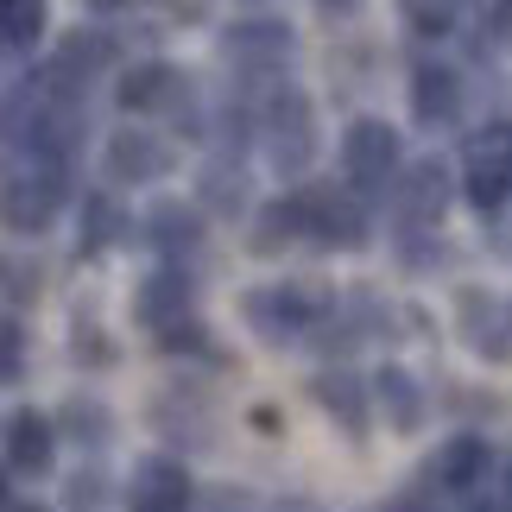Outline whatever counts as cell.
Wrapping results in <instances>:
<instances>
[{"label": "cell", "instance_id": "obj_1", "mask_svg": "<svg viewBox=\"0 0 512 512\" xmlns=\"http://www.w3.org/2000/svg\"><path fill=\"white\" fill-rule=\"evenodd\" d=\"M329 310H336V298L317 291L310 279H279V285H260V291L241 298V317H247V329L266 348H291V342L317 336Z\"/></svg>", "mask_w": 512, "mask_h": 512}, {"label": "cell", "instance_id": "obj_2", "mask_svg": "<svg viewBox=\"0 0 512 512\" xmlns=\"http://www.w3.org/2000/svg\"><path fill=\"white\" fill-rule=\"evenodd\" d=\"M260 146H266V165L279 177H304L310 159H317V114L298 89H272L266 108H260Z\"/></svg>", "mask_w": 512, "mask_h": 512}, {"label": "cell", "instance_id": "obj_3", "mask_svg": "<svg viewBox=\"0 0 512 512\" xmlns=\"http://www.w3.org/2000/svg\"><path fill=\"white\" fill-rule=\"evenodd\" d=\"M399 171H405V146H399V133H392L386 121H354L342 133V177L361 196H392V184H399Z\"/></svg>", "mask_w": 512, "mask_h": 512}, {"label": "cell", "instance_id": "obj_4", "mask_svg": "<svg viewBox=\"0 0 512 512\" xmlns=\"http://www.w3.org/2000/svg\"><path fill=\"white\" fill-rule=\"evenodd\" d=\"M304 215H310V241L317 247H342V253H361L367 247V196L361 190H342V184H304Z\"/></svg>", "mask_w": 512, "mask_h": 512}, {"label": "cell", "instance_id": "obj_5", "mask_svg": "<svg viewBox=\"0 0 512 512\" xmlns=\"http://www.w3.org/2000/svg\"><path fill=\"white\" fill-rule=\"evenodd\" d=\"M121 108L127 114H177V127H190V140H203V121H196V95L184 83V70L171 64H133L121 76Z\"/></svg>", "mask_w": 512, "mask_h": 512}, {"label": "cell", "instance_id": "obj_6", "mask_svg": "<svg viewBox=\"0 0 512 512\" xmlns=\"http://www.w3.org/2000/svg\"><path fill=\"white\" fill-rule=\"evenodd\" d=\"M64 171L70 165H51V159H32V171L13 165V177H7V228L13 234H45L57 222V209H64Z\"/></svg>", "mask_w": 512, "mask_h": 512}, {"label": "cell", "instance_id": "obj_7", "mask_svg": "<svg viewBox=\"0 0 512 512\" xmlns=\"http://www.w3.org/2000/svg\"><path fill=\"white\" fill-rule=\"evenodd\" d=\"M291 51H298V38H291L285 19H234V26L222 32V57L234 70H253V76L285 70Z\"/></svg>", "mask_w": 512, "mask_h": 512}, {"label": "cell", "instance_id": "obj_8", "mask_svg": "<svg viewBox=\"0 0 512 512\" xmlns=\"http://www.w3.org/2000/svg\"><path fill=\"white\" fill-rule=\"evenodd\" d=\"M449 209V165L443 159H418L399 171V184H392V215H399V228H437Z\"/></svg>", "mask_w": 512, "mask_h": 512}, {"label": "cell", "instance_id": "obj_9", "mask_svg": "<svg viewBox=\"0 0 512 512\" xmlns=\"http://www.w3.org/2000/svg\"><path fill=\"white\" fill-rule=\"evenodd\" d=\"M190 506V468L177 456H140L127 475V512H184Z\"/></svg>", "mask_w": 512, "mask_h": 512}, {"label": "cell", "instance_id": "obj_10", "mask_svg": "<svg viewBox=\"0 0 512 512\" xmlns=\"http://www.w3.org/2000/svg\"><path fill=\"white\" fill-rule=\"evenodd\" d=\"M177 152L165 133H146V127H127L108 140V177L114 184H159V177H171Z\"/></svg>", "mask_w": 512, "mask_h": 512}, {"label": "cell", "instance_id": "obj_11", "mask_svg": "<svg viewBox=\"0 0 512 512\" xmlns=\"http://www.w3.org/2000/svg\"><path fill=\"white\" fill-rule=\"evenodd\" d=\"M190 298H196L190 272L171 260V266L146 272V279L133 285V317H140L146 329H171V323H184V317H190Z\"/></svg>", "mask_w": 512, "mask_h": 512}, {"label": "cell", "instance_id": "obj_12", "mask_svg": "<svg viewBox=\"0 0 512 512\" xmlns=\"http://www.w3.org/2000/svg\"><path fill=\"white\" fill-rule=\"evenodd\" d=\"M203 203H177V196H165V203H152L146 209V222H140V241L146 247H159L165 260H184V253L203 247Z\"/></svg>", "mask_w": 512, "mask_h": 512}, {"label": "cell", "instance_id": "obj_13", "mask_svg": "<svg viewBox=\"0 0 512 512\" xmlns=\"http://www.w3.org/2000/svg\"><path fill=\"white\" fill-rule=\"evenodd\" d=\"M152 424H159L171 443H190V449H215V430H222V418L203 405L196 386H171V399L152 405Z\"/></svg>", "mask_w": 512, "mask_h": 512}, {"label": "cell", "instance_id": "obj_14", "mask_svg": "<svg viewBox=\"0 0 512 512\" xmlns=\"http://www.w3.org/2000/svg\"><path fill=\"white\" fill-rule=\"evenodd\" d=\"M51 462H57V430L45 411H13L7 418V468L13 475H51Z\"/></svg>", "mask_w": 512, "mask_h": 512}, {"label": "cell", "instance_id": "obj_15", "mask_svg": "<svg viewBox=\"0 0 512 512\" xmlns=\"http://www.w3.org/2000/svg\"><path fill=\"white\" fill-rule=\"evenodd\" d=\"M487 462H494L487 437H449L437 456H430V481H437V494H475L487 481Z\"/></svg>", "mask_w": 512, "mask_h": 512}, {"label": "cell", "instance_id": "obj_16", "mask_svg": "<svg viewBox=\"0 0 512 512\" xmlns=\"http://www.w3.org/2000/svg\"><path fill=\"white\" fill-rule=\"evenodd\" d=\"M456 317H462V336H468V348H475L481 361H494V367L512 361V323L500 317L494 298H481V291H462V298H456Z\"/></svg>", "mask_w": 512, "mask_h": 512}, {"label": "cell", "instance_id": "obj_17", "mask_svg": "<svg viewBox=\"0 0 512 512\" xmlns=\"http://www.w3.org/2000/svg\"><path fill=\"white\" fill-rule=\"evenodd\" d=\"M310 234V215H304V190H291V196H272V203L253 215V228H247V247L260 253V260H272V253H285L291 241H304Z\"/></svg>", "mask_w": 512, "mask_h": 512}, {"label": "cell", "instance_id": "obj_18", "mask_svg": "<svg viewBox=\"0 0 512 512\" xmlns=\"http://www.w3.org/2000/svg\"><path fill=\"white\" fill-rule=\"evenodd\" d=\"M411 114H418V127H449L462 114V76L449 64H418L411 70Z\"/></svg>", "mask_w": 512, "mask_h": 512}, {"label": "cell", "instance_id": "obj_19", "mask_svg": "<svg viewBox=\"0 0 512 512\" xmlns=\"http://www.w3.org/2000/svg\"><path fill=\"white\" fill-rule=\"evenodd\" d=\"M310 392H317V405L348 430V437H367V424H373L367 418V386L354 380L348 367H323L317 380H310Z\"/></svg>", "mask_w": 512, "mask_h": 512}, {"label": "cell", "instance_id": "obj_20", "mask_svg": "<svg viewBox=\"0 0 512 512\" xmlns=\"http://www.w3.org/2000/svg\"><path fill=\"white\" fill-rule=\"evenodd\" d=\"M373 399H380L386 424L399 430V437H418V430H424V386L411 380L405 367H380V373H373Z\"/></svg>", "mask_w": 512, "mask_h": 512}, {"label": "cell", "instance_id": "obj_21", "mask_svg": "<svg viewBox=\"0 0 512 512\" xmlns=\"http://www.w3.org/2000/svg\"><path fill=\"white\" fill-rule=\"evenodd\" d=\"M196 203L209 215H222V222H234V215L247 209V171L234 159H209L203 177H196Z\"/></svg>", "mask_w": 512, "mask_h": 512}, {"label": "cell", "instance_id": "obj_22", "mask_svg": "<svg viewBox=\"0 0 512 512\" xmlns=\"http://www.w3.org/2000/svg\"><path fill=\"white\" fill-rule=\"evenodd\" d=\"M76 228H83V234H76V247H83V253H108V247L127 241L133 222L121 215V203H114L108 190H95V196H83V215H76Z\"/></svg>", "mask_w": 512, "mask_h": 512}, {"label": "cell", "instance_id": "obj_23", "mask_svg": "<svg viewBox=\"0 0 512 512\" xmlns=\"http://www.w3.org/2000/svg\"><path fill=\"white\" fill-rule=\"evenodd\" d=\"M462 196H468V203H475L481 215H500V209H506V196H512V165H468Z\"/></svg>", "mask_w": 512, "mask_h": 512}, {"label": "cell", "instance_id": "obj_24", "mask_svg": "<svg viewBox=\"0 0 512 512\" xmlns=\"http://www.w3.org/2000/svg\"><path fill=\"white\" fill-rule=\"evenodd\" d=\"M64 430H76V443H108L114 437V418H108L102 399H83V392H76V399L64 405Z\"/></svg>", "mask_w": 512, "mask_h": 512}, {"label": "cell", "instance_id": "obj_25", "mask_svg": "<svg viewBox=\"0 0 512 512\" xmlns=\"http://www.w3.org/2000/svg\"><path fill=\"white\" fill-rule=\"evenodd\" d=\"M0 26H7V45L26 51L38 32H45V0H0Z\"/></svg>", "mask_w": 512, "mask_h": 512}, {"label": "cell", "instance_id": "obj_26", "mask_svg": "<svg viewBox=\"0 0 512 512\" xmlns=\"http://www.w3.org/2000/svg\"><path fill=\"white\" fill-rule=\"evenodd\" d=\"M462 159L468 165H512V121H487L481 133H468Z\"/></svg>", "mask_w": 512, "mask_h": 512}, {"label": "cell", "instance_id": "obj_27", "mask_svg": "<svg viewBox=\"0 0 512 512\" xmlns=\"http://www.w3.org/2000/svg\"><path fill=\"white\" fill-rule=\"evenodd\" d=\"M405 19H411V32L443 38L449 26H456V0H405Z\"/></svg>", "mask_w": 512, "mask_h": 512}, {"label": "cell", "instance_id": "obj_28", "mask_svg": "<svg viewBox=\"0 0 512 512\" xmlns=\"http://www.w3.org/2000/svg\"><path fill=\"white\" fill-rule=\"evenodd\" d=\"M102 487H108V481H102V468H76L70 487H64V506H70V512H102V500H108Z\"/></svg>", "mask_w": 512, "mask_h": 512}, {"label": "cell", "instance_id": "obj_29", "mask_svg": "<svg viewBox=\"0 0 512 512\" xmlns=\"http://www.w3.org/2000/svg\"><path fill=\"white\" fill-rule=\"evenodd\" d=\"M159 348L165 354H209V329L203 323H171V329H159Z\"/></svg>", "mask_w": 512, "mask_h": 512}, {"label": "cell", "instance_id": "obj_30", "mask_svg": "<svg viewBox=\"0 0 512 512\" xmlns=\"http://www.w3.org/2000/svg\"><path fill=\"white\" fill-rule=\"evenodd\" d=\"M0 336H7V380H19V373H26V354H19V348H26V336H19V323H7Z\"/></svg>", "mask_w": 512, "mask_h": 512}, {"label": "cell", "instance_id": "obj_31", "mask_svg": "<svg viewBox=\"0 0 512 512\" xmlns=\"http://www.w3.org/2000/svg\"><path fill=\"white\" fill-rule=\"evenodd\" d=\"M494 32L512 38V0H500V7H494Z\"/></svg>", "mask_w": 512, "mask_h": 512}, {"label": "cell", "instance_id": "obj_32", "mask_svg": "<svg viewBox=\"0 0 512 512\" xmlns=\"http://www.w3.org/2000/svg\"><path fill=\"white\" fill-rule=\"evenodd\" d=\"M317 7H323L329 19H342V13H354V7H361V0H317Z\"/></svg>", "mask_w": 512, "mask_h": 512}, {"label": "cell", "instance_id": "obj_33", "mask_svg": "<svg viewBox=\"0 0 512 512\" xmlns=\"http://www.w3.org/2000/svg\"><path fill=\"white\" fill-rule=\"evenodd\" d=\"M89 13H121V7H133V0H83Z\"/></svg>", "mask_w": 512, "mask_h": 512}, {"label": "cell", "instance_id": "obj_34", "mask_svg": "<svg viewBox=\"0 0 512 512\" xmlns=\"http://www.w3.org/2000/svg\"><path fill=\"white\" fill-rule=\"evenodd\" d=\"M7 512H51V506H38V500H7Z\"/></svg>", "mask_w": 512, "mask_h": 512}, {"label": "cell", "instance_id": "obj_35", "mask_svg": "<svg viewBox=\"0 0 512 512\" xmlns=\"http://www.w3.org/2000/svg\"><path fill=\"white\" fill-rule=\"evenodd\" d=\"M475 512H500V506H475Z\"/></svg>", "mask_w": 512, "mask_h": 512}]
</instances>
